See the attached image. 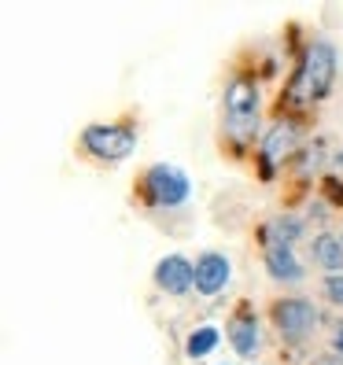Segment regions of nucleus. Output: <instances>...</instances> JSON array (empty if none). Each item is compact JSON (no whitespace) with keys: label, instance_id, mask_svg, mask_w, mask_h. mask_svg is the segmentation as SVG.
Listing matches in <instances>:
<instances>
[{"label":"nucleus","instance_id":"nucleus-1","mask_svg":"<svg viewBox=\"0 0 343 365\" xmlns=\"http://www.w3.org/2000/svg\"><path fill=\"white\" fill-rule=\"evenodd\" d=\"M336 81V48L332 41H310L303 59L295 67V78L288 85V103H317L332 93Z\"/></svg>","mask_w":343,"mask_h":365},{"label":"nucleus","instance_id":"nucleus-2","mask_svg":"<svg viewBox=\"0 0 343 365\" xmlns=\"http://www.w3.org/2000/svg\"><path fill=\"white\" fill-rule=\"evenodd\" d=\"M259 81L255 78H232L229 89H225V133L237 140V144H247L259 130Z\"/></svg>","mask_w":343,"mask_h":365},{"label":"nucleus","instance_id":"nucleus-3","mask_svg":"<svg viewBox=\"0 0 343 365\" xmlns=\"http://www.w3.org/2000/svg\"><path fill=\"white\" fill-rule=\"evenodd\" d=\"M81 148L100 163H122L133 155L137 148V130L122 122H93L81 130Z\"/></svg>","mask_w":343,"mask_h":365},{"label":"nucleus","instance_id":"nucleus-4","mask_svg":"<svg viewBox=\"0 0 343 365\" xmlns=\"http://www.w3.org/2000/svg\"><path fill=\"white\" fill-rule=\"evenodd\" d=\"M188 196H192V181L185 170L170 163H155L144 174V200L152 207H181Z\"/></svg>","mask_w":343,"mask_h":365},{"label":"nucleus","instance_id":"nucleus-5","mask_svg":"<svg viewBox=\"0 0 343 365\" xmlns=\"http://www.w3.org/2000/svg\"><path fill=\"white\" fill-rule=\"evenodd\" d=\"M270 314H273V325L281 332V339H288V343H303L321 321L310 299H277Z\"/></svg>","mask_w":343,"mask_h":365},{"label":"nucleus","instance_id":"nucleus-6","mask_svg":"<svg viewBox=\"0 0 343 365\" xmlns=\"http://www.w3.org/2000/svg\"><path fill=\"white\" fill-rule=\"evenodd\" d=\"M299 137H303V130H299V122H295V118L273 122V130L266 133L262 152H259V170H262V178H266V181L273 178V166H277V163H285L288 155L299 152Z\"/></svg>","mask_w":343,"mask_h":365},{"label":"nucleus","instance_id":"nucleus-7","mask_svg":"<svg viewBox=\"0 0 343 365\" xmlns=\"http://www.w3.org/2000/svg\"><path fill=\"white\" fill-rule=\"evenodd\" d=\"M155 284L166 295H185L196 288V262H188L185 255H166L155 266Z\"/></svg>","mask_w":343,"mask_h":365},{"label":"nucleus","instance_id":"nucleus-8","mask_svg":"<svg viewBox=\"0 0 343 365\" xmlns=\"http://www.w3.org/2000/svg\"><path fill=\"white\" fill-rule=\"evenodd\" d=\"M229 343L240 358H255L259 354V343H262V332H259V317H255L251 307H240L237 314L229 317Z\"/></svg>","mask_w":343,"mask_h":365},{"label":"nucleus","instance_id":"nucleus-9","mask_svg":"<svg viewBox=\"0 0 343 365\" xmlns=\"http://www.w3.org/2000/svg\"><path fill=\"white\" fill-rule=\"evenodd\" d=\"M229 273H232V266L222 251H203L196 259V292L200 295H218L229 284Z\"/></svg>","mask_w":343,"mask_h":365},{"label":"nucleus","instance_id":"nucleus-10","mask_svg":"<svg viewBox=\"0 0 343 365\" xmlns=\"http://www.w3.org/2000/svg\"><path fill=\"white\" fill-rule=\"evenodd\" d=\"M266 269L273 281H285V284H299L303 281V262L295 259V251L288 244H266Z\"/></svg>","mask_w":343,"mask_h":365},{"label":"nucleus","instance_id":"nucleus-11","mask_svg":"<svg viewBox=\"0 0 343 365\" xmlns=\"http://www.w3.org/2000/svg\"><path fill=\"white\" fill-rule=\"evenodd\" d=\"M299 236H303V218H295V214H277L270 225H262V247L266 244H295Z\"/></svg>","mask_w":343,"mask_h":365},{"label":"nucleus","instance_id":"nucleus-12","mask_svg":"<svg viewBox=\"0 0 343 365\" xmlns=\"http://www.w3.org/2000/svg\"><path fill=\"white\" fill-rule=\"evenodd\" d=\"M310 251H314V262H317L321 269H329V277L343 269V240H336V236H329V232L314 236Z\"/></svg>","mask_w":343,"mask_h":365},{"label":"nucleus","instance_id":"nucleus-13","mask_svg":"<svg viewBox=\"0 0 343 365\" xmlns=\"http://www.w3.org/2000/svg\"><path fill=\"white\" fill-rule=\"evenodd\" d=\"M218 329L214 325H200V329H192L188 332V339H185V354L188 358H207L214 347H218Z\"/></svg>","mask_w":343,"mask_h":365},{"label":"nucleus","instance_id":"nucleus-14","mask_svg":"<svg viewBox=\"0 0 343 365\" xmlns=\"http://www.w3.org/2000/svg\"><path fill=\"white\" fill-rule=\"evenodd\" d=\"M325 295H329V303L343 307V273H332V277H325Z\"/></svg>","mask_w":343,"mask_h":365},{"label":"nucleus","instance_id":"nucleus-15","mask_svg":"<svg viewBox=\"0 0 343 365\" xmlns=\"http://www.w3.org/2000/svg\"><path fill=\"white\" fill-rule=\"evenodd\" d=\"M314 365H343V354H325V358H317Z\"/></svg>","mask_w":343,"mask_h":365},{"label":"nucleus","instance_id":"nucleus-16","mask_svg":"<svg viewBox=\"0 0 343 365\" xmlns=\"http://www.w3.org/2000/svg\"><path fill=\"white\" fill-rule=\"evenodd\" d=\"M332 347H336V354H343V325L332 332Z\"/></svg>","mask_w":343,"mask_h":365},{"label":"nucleus","instance_id":"nucleus-17","mask_svg":"<svg viewBox=\"0 0 343 365\" xmlns=\"http://www.w3.org/2000/svg\"><path fill=\"white\" fill-rule=\"evenodd\" d=\"M332 170H336V174H343V152L332 155Z\"/></svg>","mask_w":343,"mask_h":365}]
</instances>
